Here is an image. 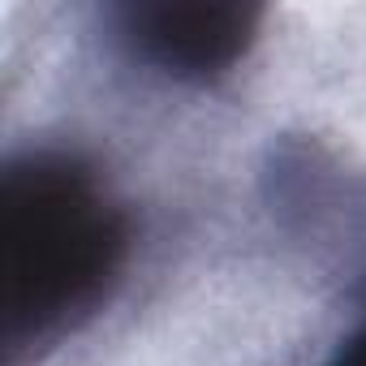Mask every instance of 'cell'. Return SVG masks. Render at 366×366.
Here are the masks:
<instances>
[{"label":"cell","instance_id":"1","mask_svg":"<svg viewBox=\"0 0 366 366\" xmlns=\"http://www.w3.org/2000/svg\"><path fill=\"white\" fill-rule=\"evenodd\" d=\"M125 212L74 155L31 151L0 181V310L14 349L86 319L121 276Z\"/></svg>","mask_w":366,"mask_h":366},{"label":"cell","instance_id":"2","mask_svg":"<svg viewBox=\"0 0 366 366\" xmlns=\"http://www.w3.org/2000/svg\"><path fill=\"white\" fill-rule=\"evenodd\" d=\"M112 18L147 65L186 82H212L254 48L263 9L237 0H129Z\"/></svg>","mask_w":366,"mask_h":366},{"label":"cell","instance_id":"3","mask_svg":"<svg viewBox=\"0 0 366 366\" xmlns=\"http://www.w3.org/2000/svg\"><path fill=\"white\" fill-rule=\"evenodd\" d=\"M327 366H366V323H362L345 345H340V353H336Z\"/></svg>","mask_w":366,"mask_h":366}]
</instances>
